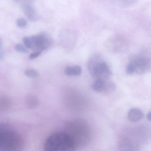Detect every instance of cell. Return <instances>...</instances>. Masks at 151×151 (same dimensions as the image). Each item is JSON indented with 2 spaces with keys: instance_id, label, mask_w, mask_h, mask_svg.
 Masks as SVG:
<instances>
[{
  "instance_id": "cell-23",
  "label": "cell",
  "mask_w": 151,
  "mask_h": 151,
  "mask_svg": "<svg viewBox=\"0 0 151 151\" xmlns=\"http://www.w3.org/2000/svg\"><path fill=\"white\" fill-rule=\"evenodd\" d=\"M4 55L3 52L0 51V60L3 59V58H4Z\"/></svg>"
},
{
  "instance_id": "cell-19",
  "label": "cell",
  "mask_w": 151,
  "mask_h": 151,
  "mask_svg": "<svg viewBox=\"0 0 151 151\" xmlns=\"http://www.w3.org/2000/svg\"><path fill=\"white\" fill-rule=\"evenodd\" d=\"M27 21L23 18H20L17 21V25L19 28H24L27 25Z\"/></svg>"
},
{
  "instance_id": "cell-15",
  "label": "cell",
  "mask_w": 151,
  "mask_h": 151,
  "mask_svg": "<svg viewBox=\"0 0 151 151\" xmlns=\"http://www.w3.org/2000/svg\"><path fill=\"white\" fill-rule=\"evenodd\" d=\"M112 1L118 6L127 8L131 6L137 2L138 0H112Z\"/></svg>"
},
{
  "instance_id": "cell-13",
  "label": "cell",
  "mask_w": 151,
  "mask_h": 151,
  "mask_svg": "<svg viewBox=\"0 0 151 151\" xmlns=\"http://www.w3.org/2000/svg\"><path fill=\"white\" fill-rule=\"evenodd\" d=\"M120 147L123 151H137L138 150L137 145L127 139L122 140L120 144Z\"/></svg>"
},
{
  "instance_id": "cell-7",
  "label": "cell",
  "mask_w": 151,
  "mask_h": 151,
  "mask_svg": "<svg viewBox=\"0 0 151 151\" xmlns=\"http://www.w3.org/2000/svg\"><path fill=\"white\" fill-rule=\"evenodd\" d=\"M106 45L108 48L113 51H120L126 47L127 42L122 36L115 35L107 40Z\"/></svg>"
},
{
  "instance_id": "cell-6",
  "label": "cell",
  "mask_w": 151,
  "mask_h": 151,
  "mask_svg": "<svg viewBox=\"0 0 151 151\" xmlns=\"http://www.w3.org/2000/svg\"><path fill=\"white\" fill-rule=\"evenodd\" d=\"M29 37L31 42V49L34 51L42 52L46 50L52 43V39L51 36L45 32Z\"/></svg>"
},
{
  "instance_id": "cell-2",
  "label": "cell",
  "mask_w": 151,
  "mask_h": 151,
  "mask_svg": "<svg viewBox=\"0 0 151 151\" xmlns=\"http://www.w3.org/2000/svg\"><path fill=\"white\" fill-rule=\"evenodd\" d=\"M23 144L22 138L18 132L8 124L0 123V151H19Z\"/></svg>"
},
{
  "instance_id": "cell-8",
  "label": "cell",
  "mask_w": 151,
  "mask_h": 151,
  "mask_svg": "<svg viewBox=\"0 0 151 151\" xmlns=\"http://www.w3.org/2000/svg\"><path fill=\"white\" fill-rule=\"evenodd\" d=\"M107 80H108L95 78L92 84L93 91L98 93H107L113 91L115 88L114 84Z\"/></svg>"
},
{
  "instance_id": "cell-25",
  "label": "cell",
  "mask_w": 151,
  "mask_h": 151,
  "mask_svg": "<svg viewBox=\"0 0 151 151\" xmlns=\"http://www.w3.org/2000/svg\"><path fill=\"white\" fill-rule=\"evenodd\" d=\"M2 46V40L1 37H0V49H1Z\"/></svg>"
},
{
  "instance_id": "cell-10",
  "label": "cell",
  "mask_w": 151,
  "mask_h": 151,
  "mask_svg": "<svg viewBox=\"0 0 151 151\" xmlns=\"http://www.w3.org/2000/svg\"><path fill=\"white\" fill-rule=\"evenodd\" d=\"M22 8L24 15L29 21L32 22L37 21L38 19L37 14L31 3H22Z\"/></svg>"
},
{
  "instance_id": "cell-5",
  "label": "cell",
  "mask_w": 151,
  "mask_h": 151,
  "mask_svg": "<svg viewBox=\"0 0 151 151\" xmlns=\"http://www.w3.org/2000/svg\"><path fill=\"white\" fill-rule=\"evenodd\" d=\"M150 68V60L147 56L139 55L134 56L126 67V71L129 75L142 74L146 73Z\"/></svg>"
},
{
  "instance_id": "cell-3",
  "label": "cell",
  "mask_w": 151,
  "mask_h": 151,
  "mask_svg": "<svg viewBox=\"0 0 151 151\" xmlns=\"http://www.w3.org/2000/svg\"><path fill=\"white\" fill-rule=\"evenodd\" d=\"M76 147L66 132H59L50 135L46 140L44 149L46 151H70Z\"/></svg>"
},
{
  "instance_id": "cell-20",
  "label": "cell",
  "mask_w": 151,
  "mask_h": 151,
  "mask_svg": "<svg viewBox=\"0 0 151 151\" xmlns=\"http://www.w3.org/2000/svg\"><path fill=\"white\" fill-rule=\"evenodd\" d=\"M23 41L24 44L26 47L31 49V42L30 40L29 37H24L23 39Z\"/></svg>"
},
{
  "instance_id": "cell-1",
  "label": "cell",
  "mask_w": 151,
  "mask_h": 151,
  "mask_svg": "<svg viewBox=\"0 0 151 151\" xmlns=\"http://www.w3.org/2000/svg\"><path fill=\"white\" fill-rule=\"evenodd\" d=\"M66 132L72 139L76 148L88 144L91 139L90 127L83 120L69 122L66 125Z\"/></svg>"
},
{
  "instance_id": "cell-17",
  "label": "cell",
  "mask_w": 151,
  "mask_h": 151,
  "mask_svg": "<svg viewBox=\"0 0 151 151\" xmlns=\"http://www.w3.org/2000/svg\"><path fill=\"white\" fill-rule=\"evenodd\" d=\"M24 75L29 77L36 78L39 76V73L33 68L27 69L24 72Z\"/></svg>"
},
{
  "instance_id": "cell-22",
  "label": "cell",
  "mask_w": 151,
  "mask_h": 151,
  "mask_svg": "<svg viewBox=\"0 0 151 151\" xmlns=\"http://www.w3.org/2000/svg\"><path fill=\"white\" fill-rule=\"evenodd\" d=\"M17 3H21V4L22 3H32L35 1V0H14Z\"/></svg>"
},
{
  "instance_id": "cell-12",
  "label": "cell",
  "mask_w": 151,
  "mask_h": 151,
  "mask_svg": "<svg viewBox=\"0 0 151 151\" xmlns=\"http://www.w3.org/2000/svg\"><path fill=\"white\" fill-rule=\"evenodd\" d=\"M82 73V69L80 66L75 65L74 66H68L64 70V73L69 76H80Z\"/></svg>"
},
{
  "instance_id": "cell-9",
  "label": "cell",
  "mask_w": 151,
  "mask_h": 151,
  "mask_svg": "<svg viewBox=\"0 0 151 151\" xmlns=\"http://www.w3.org/2000/svg\"><path fill=\"white\" fill-rule=\"evenodd\" d=\"M77 37L76 33L70 30H67L63 32L61 35L60 40L62 44L68 49L72 48L76 43Z\"/></svg>"
},
{
  "instance_id": "cell-21",
  "label": "cell",
  "mask_w": 151,
  "mask_h": 151,
  "mask_svg": "<svg viewBox=\"0 0 151 151\" xmlns=\"http://www.w3.org/2000/svg\"><path fill=\"white\" fill-rule=\"evenodd\" d=\"M41 53V52H40V51H36V52L31 54L30 55L29 58L31 59V60L36 59V58L39 57Z\"/></svg>"
},
{
  "instance_id": "cell-18",
  "label": "cell",
  "mask_w": 151,
  "mask_h": 151,
  "mask_svg": "<svg viewBox=\"0 0 151 151\" xmlns=\"http://www.w3.org/2000/svg\"><path fill=\"white\" fill-rule=\"evenodd\" d=\"M15 49L17 52H20L24 53L28 52V50L27 47H25L21 44H17L15 46Z\"/></svg>"
},
{
  "instance_id": "cell-16",
  "label": "cell",
  "mask_w": 151,
  "mask_h": 151,
  "mask_svg": "<svg viewBox=\"0 0 151 151\" xmlns=\"http://www.w3.org/2000/svg\"><path fill=\"white\" fill-rule=\"evenodd\" d=\"M11 102L9 98L6 95L0 96V109L6 110L10 107Z\"/></svg>"
},
{
  "instance_id": "cell-11",
  "label": "cell",
  "mask_w": 151,
  "mask_h": 151,
  "mask_svg": "<svg viewBox=\"0 0 151 151\" xmlns=\"http://www.w3.org/2000/svg\"><path fill=\"white\" fill-rule=\"evenodd\" d=\"M144 117V114L140 109L137 108L131 109L128 112V118L132 122L140 121Z\"/></svg>"
},
{
  "instance_id": "cell-14",
  "label": "cell",
  "mask_w": 151,
  "mask_h": 151,
  "mask_svg": "<svg viewBox=\"0 0 151 151\" xmlns=\"http://www.w3.org/2000/svg\"><path fill=\"white\" fill-rule=\"evenodd\" d=\"M39 101L35 95L29 94L26 96L25 104L30 109L36 108L38 105Z\"/></svg>"
},
{
  "instance_id": "cell-24",
  "label": "cell",
  "mask_w": 151,
  "mask_h": 151,
  "mask_svg": "<svg viewBox=\"0 0 151 151\" xmlns=\"http://www.w3.org/2000/svg\"><path fill=\"white\" fill-rule=\"evenodd\" d=\"M147 118L149 121H151V112H149V113L147 114Z\"/></svg>"
},
{
  "instance_id": "cell-4",
  "label": "cell",
  "mask_w": 151,
  "mask_h": 151,
  "mask_svg": "<svg viewBox=\"0 0 151 151\" xmlns=\"http://www.w3.org/2000/svg\"><path fill=\"white\" fill-rule=\"evenodd\" d=\"M88 71L95 78L109 80L112 76V71L103 57L99 54L92 55L88 61Z\"/></svg>"
}]
</instances>
